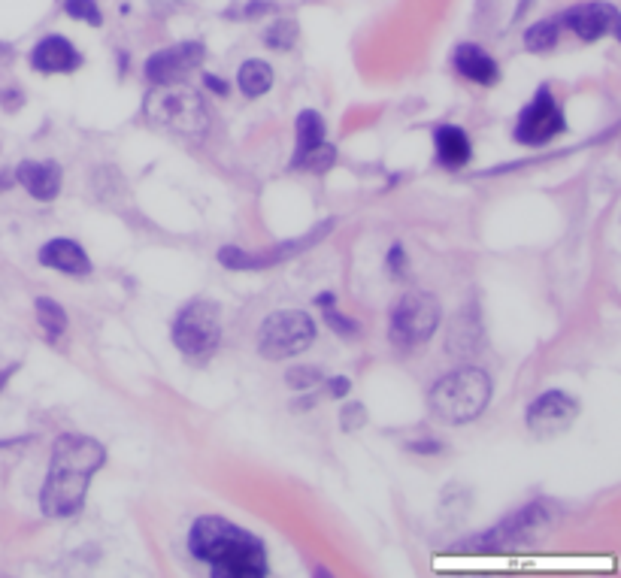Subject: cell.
Instances as JSON below:
<instances>
[{
  "mask_svg": "<svg viewBox=\"0 0 621 578\" xmlns=\"http://www.w3.org/2000/svg\"><path fill=\"white\" fill-rule=\"evenodd\" d=\"M107 464V448L85 433H61L52 445L49 476L40 491L46 518H73L82 512L91 479Z\"/></svg>",
  "mask_w": 621,
  "mask_h": 578,
  "instance_id": "cell-1",
  "label": "cell"
},
{
  "mask_svg": "<svg viewBox=\"0 0 621 578\" xmlns=\"http://www.w3.org/2000/svg\"><path fill=\"white\" fill-rule=\"evenodd\" d=\"M188 551L219 578H264L270 572L264 542L219 515H203L191 524Z\"/></svg>",
  "mask_w": 621,
  "mask_h": 578,
  "instance_id": "cell-2",
  "label": "cell"
},
{
  "mask_svg": "<svg viewBox=\"0 0 621 578\" xmlns=\"http://www.w3.org/2000/svg\"><path fill=\"white\" fill-rule=\"evenodd\" d=\"M428 403L443 424H470L491 403V379L482 367L452 370L431 388Z\"/></svg>",
  "mask_w": 621,
  "mask_h": 578,
  "instance_id": "cell-3",
  "label": "cell"
},
{
  "mask_svg": "<svg viewBox=\"0 0 621 578\" xmlns=\"http://www.w3.org/2000/svg\"><path fill=\"white\" fill-rule=\"evenodd\" d=\"M146 119L158 128H167L179 137H203L210 131V112H206L200 94L179 85H155V91L143 103Z\"/></svg>",
  "mask_w": 621,
  "mask_h": 578,
  "instance_id": "cell-4",
  "label": "cell"
},
{
  "mask_svg": "<svg viewBox=\"0 0 621 578\" xmlns=\"http://www.w3.org/2000/svg\"><path fill=\"white\" fill-rule=\"evenodd\" d=\"M222 342V312L213 300H191L173 318V345L191 364L210 361Z\"/></svg>",
  "mask_w": 621,
  "mask_h": 578,
  "instance_id": "cell-5",
  "label": "cell"
},
{
  "mask_svg": "<svg viewBox=\"0 0 621 578\" xmlns=\"http://www.w3.org/2000/svg\"><path fill=\"white\" fill-rule=\"evenodd\" d=\"M316 321L303 309H279L270 312L258 327V355L267 361H288L303 355L316 342Z\"/></svg>",
  "mask_w": 621,
  "mask_h": 578,
  "instance_id": "cell-6",
  "label": "cell"
},
{
  "mask_svg": "<svg viewBox=\"0 0 621 578\" xmlns=\"http://www.w3.org/2000/svg\"><path fill=\"white\" fill-rule=\"evenodd\" d=\"M440 321H443V306L431 291H409L391 309L388 339L394 345H403V349H412V345L428 342L437 333Z\"/></svg>",
  "mask_w": 621,
  "mask_h": 578,
  "instance_id": "cell-7",
  "label": "cell"
},
{
  "mask_svg": "<svg viewBox=\"0 0 621 578\" xmlns=\"http://www.w3.org/2000/svg\"><path fill=\"white\" fill-rule=\"evenodd\" d=\"M567 131V119H564V109L561 103L555 100L552 88L543 85L534 100L519 112V122H515V143L519 146H528V149H540V146H549L555 137H561Z\"/></svg>",
  "mask_w": 621,
  "mask_h": 578,
  "instance_id": "cell-8",
  "label": "cell"
},
{
  "mask_svg": "<svg viewBox=\"0 0 621 578\" xmlns=\"http://www.w3.org/2000/svg\"><path fill=\"white\" fill-rule=\"evenodd\" d=\"M579 418V403L567 394V391H546L540 394L531 406H528V430L537 436V439H555L561 433H567Z\"/></svg>",
  "mask_w": 621,
  "mask_h": 578,
  "instance_id": "cell-9",
  "label": "cell"
},
{
  "mask_svg": "<svg viewBox=\"0 0 621 578\" xmlns=\"http://www.w3.org/2000/svg\"><path fill=\"white\" fill-rule=\"evenodd\" d=\"M206 58V49L203 43L197 40H185V43H176L170 49H158L146 58V79L152 85H179L182 79H188V73H194Z\"/></svg>",
  "mask_w": 621,
  "mask_h": 578,
  "instance_id": "cell-10",
  "label": "cell"
},
{
  "mask_svg": "<svg viewBox=\"0 0 621 578\" xmlns=\"http://www.w3.org/2000/svg\"><path fill=\"white\" fill-rule=\"evenodd\" d=\"M558 25L570 28L582 43H597L615 31L618 10L612 4H606V0H588V4H579V7H570L567 13H561Z\"/></svg>",
  "mask_w": 621,
  "mask_h": 578,
  "instance_id": "cell-11",
  "label": "cell"
},
{
  "mask_svg": "<svg viewBox=\"0 0 621 578\" xmlns=\"http://www.w3.org/2000/svg\"><path fill=\"white\" fill-rule=\"evenodd\" d=\"M546 521H549V506H546V503H534V506H528V509H519L509 521H503L500 527L482 533L470 548H479V551H485V548H491V551L506 548V545H512V542H522V536L534 533V530L543 527Z\"/></svg>",
  "mask_w": 621,
  "mask_h": 578,
  "instance_id": "cell-12",
  "label": "cell"
},
{
  "mask_svg": "<svg viewBox=\"0 0 621 578\" xmlns=\"http://www.w3.org/2000/svg\"><path fill=\"white\" fill-rule=\"evenodd\" d=\"M31 67L37 73H76L82 67V52L61 34L43 37L34 49H31Z\"/></svg>",
  "mask_w": 621,
  "mask_h": 578,
  "instance_id": "cell-13",
  "label": "cell"
},
{
  "mask_svg": "<svg viewBox=\"0 0 621 578\" xmlns=\"http://www.w3.org/2000/svg\"><path fill=\"white\" fill-rule=\"evenodd\" d=\"M334 227H337V221H334V218H325V221H319L313 230H309V234H303V237H297V240L276 243L270 252H249V273H255V270H267V267H276V264H282V261L294 258V255H300V252H306V249L319 246V243L331 234Z\"/></svg>",
  "mask_w": 621,
  "mask_h": 578,
  "instance_id": "cell-14",
  "label": "cell"
},
{
  "mask_svg": "<svg viewBox=\"0 0 621 578\" xmlns=\"http://www.w3.org/2000/svg\"><path fill=\"white\" fill-rule=\"evenodd\" d=\"M16 182L40 203H52L61 194V167L55 161H22L16 170Z\"/></svg>",
  "mask_w": 621,
  "mask_h": 578,
  "instance_id": "cell-15",
  "label": "cell"
},
{
  "mask_svg": "<svg viewBox=\"0 0 621 578\" xmlns=\"http://www.w3.org/2000/svg\"><path fill=\"white\" fill-rule=\"evenodd\" d=\"M37 261L55 273H64V276H88L91 273V258L85 255V249L76 240H67V237L49 240L37 252Z\"/></svg>",
  "mask_w": 621,
  "mask_h": 578,
  "instance_id": "cell-16",
  "label": "cell"
},
{
  "mask_svg": "<svg viewBox=\"0 0 621 578\" xmlns=\"http://www.w3.org/2000/svg\"><path fill=\"white\" fill-rule=\"evenodd\" d=\"M452 67L458 70V76H464L467 82H476V85H497L500 82V67L497 61L476 43H461L455 52H452Z\"/></svg>",
  "mask_w": 621,
  "mask_h": 578,
  "instance_id": "cell-17",
  "label": "cell"
},
{
  "mask_svg": "<svg viewBox=\"0 0 621 578\" xmlns=\"http://www.w3.org/2000/svg\"><path fill=\"white\" fill-rule=\"evenodd\" d=\"M434 149H437V158H440V164H443L446 170H461V167H467L470 158H473V143H470V137H467L461 128H455V125H443V128H437V134H434Z\"/></svg>",
  "mask_w": 621,
  "mask_h": 578,
  "instance_id": "cell-18",
  "label": "cell"
},
{
  "mask_svg": "<svg viewBox=\"0 0 621 578\" xmlns=\"http://www.w3.org/2000/svg\"><path fill=\"white\" fill-rule=\"evenodd\" d=\"M273 76L276 73H273V67L264 58H249L237 70V88H240L243 97L258 100V97H264L273 88Z\"/></svg>",
  "mask_w": 621,
  "mask_h": 578,
  "instance_id": "cell-19",
  "label": "cell"
},
{
  "mask_svg": "<svg viewBox=\"0 0 621 578\" xmlns=\"http://www.w3.org/2000/svg\"><path fill=\"white\" fill-rule=\"evenodd\" d=\"M294 131H297V143H294V158H291V161H297V158H303L306 152H313L316 146H322L328 128H325L322 112H316V109H303V112L297 115Z\"/></svg>",
  "mask_w": 621,
  "mask_h": 578,
  "instance_id": "cell-20",
  "label": "cell"
},
{
  "mask_svg": "<svg viewBox=\"0 0 621 578\" xmlns=\"http://www.w3.org/2000/svg\"><path fill=\"white\" fill-rule=\"evenodd\" d=\"M34 309H37V321H40L46 339L52 345H58L61 336L67 333V312H64V306L55 303V300H49V297H37L34 300Z\"/></svg>",
  "mask_w": 621,
  "mask_h": 578,
  "instance_id": "cell-21",
  "label": "cell"
},
{
  "mask_svg": "<svg viewBox=\"0 0 621 578\" xmlns=\"http://www.w3.org/2000/svg\"><path fill=\"white\" fill-rule=\"evenodd\" d=\"M558 37H561L558 19H543V22H537L525 31V49L534 52V55H543V52L558 46Z\"/></svg>",
  "mask_w": 621,
  "mask_h": 578,
  "instance_id": "cell-22",
  "label": "cell"
},
{
  "mask_svg": "<svg viewBox=\"0 0 621 578\" xmlns=\"http://www.w3.org/2000/svg\"><path fill=\"white\" fill-rule=\"evenodd\" d=\"M334 164H337V146L325 140V143H322V146H316L313 152H306L303 158L291 161V170H306V173H316V176H322V173H328Z\"/></svg>",
  "mask_w": 621,
  "mask_h": 578,
  "instance_id": "cell-23",
  "label": "cell"
},
{
  "mask_svg": "<svg viewBox=\"0 0 621 578\" xmlns=\"http://www.w3.org/2000/svg\"><path fill=\"white\" fill-rule=\"evenodd\" d=\"M300 28L294 19H276L267 31H264V43L276 52H291L297 46Z\"/></svg>",
  "mask_w": 621,
  "mask_h": 578,
  "instance_id": "cell-24",
  "label": "cell"
},
{
  "mask_svg": "<svg viewBox=\"0 0 621 578\" xmlns=\"http://www.w3.org/2000/svg\"><path fill=\"white\" fill-rule=\"evenodd\" d=\"M64 13L76 22H85L91 28L103 25V13L97 7V0H64Z\"/></svg>",
  "mask_w": 621,
  "mask_h": 578,
  "instance_id": "cell-25",
  "label": "cell"
},
{
  "mask_svg": "<svg viewBox=\"0 0 621 578\" xmlns=\"http://www.w3.org/2000/svg\"><path fill=\"white\" fill-rule=\"evenodd\" d=\"M322 379H325V376H322L319 367H291V370L285 373V382H288L291 391H313Z\"/></svg>",
  "mask_w": 621,
  "mask_h": 578,
  "instance_id": "cell-26",
  "label": "cell"
},
{
  "mask_svg": "<svg viewBox=\"0 0 621 578\" xmlns=\"http://www.w3.org/2000/svg\"><path fill=\"white\" fill-rule=\"evenodd\" d=\"M325 321H328V327L334 330V333H340V336H358V321L355 318H346L343 312H337V306H325Z\"/></svg>",
  "mask_w": 621,
  "mask_h": 578,
  "instance_id": "cell-27",
  "label": "cell"
},
{
  "mask_svg": "<svg viewBox=\"0 0 621 578\" xmlns=\"http://www.w3.org/2000/svg\"><path fill=\"white\" fill-rule=\"evenodd\" d=\"M367 424V406L364 403H346L343 412H340V427L346 433H355Z\"/></svg>",
  "mask_w": 621,
  "mask_h": 578,
  "instance_id": "cell-28",
  "label": "cell"
},
{
  "mask_svg": "<svg viewBox=\"0 0 621 578\" xmlns=\"http://www.w3.org/2000/svg\"><path fill=\"white\" fill-rule=\"evenodd\" d=\"M385 267H388V273H391L394 279H400V276L406 273V267H409V258H406V249H403V243H391V249H388V255H385Z\"/></svg>",
  "mask_w": 621,
  "mask_h": 578,
  "instance_id": "cell-29",
  "label": "cell"
},
{
  "mask_svg": "<svg viewBox=\"0 0 621 578\" xmlns=\"http://www.w3.org/2000/svg\"><path fill=\"white\" fill-rule=\"evenodd\" d=\"M409 451H416V454H443L446 445L440 439H416V442H409Z\"/></svg>",
  "mask_w": 621,
  "mask_h": 578,
  "instance_id": "cell-30",
  "label": "cell"
},
{
  "mask_svg": "<svg viewBox=\"0 0 621 578\" xmlns=\"http://www.w3.org/2000/svg\"><path fill=\"white\" fill-rule=\"evenodd\" d=\"M203 85L210 88V94H216V97H228L231 94V85L222 76H216V73H206L203 76Z\"/></svg>",
  "mask_w": 621,
  "mask_h": 578,
  "instance_id": "cell-31",
  "label": "cell"
},
{
  "mask_svg": "<svg viewBox=\"0 0 621 578\" xmlns=\"http://www.w3.org/2000/svg\"><path fill=\"white\" fill-rule=\"evenodd\" d=\"M325 385H328V394H331V397H346V394L352 391V382H349L346 376H331Z\"/></svg>",
  "mask_w": 621,
  "mask_h": 578,
  "instance_id": "cell-32",
  "label": "cell"
},
{
  "mask_svg": "<svg viewBox=\"0 0 621 578\" xmlns=\"http://www.w3.org/2000/svg\"><path fill=\"white\" fill-rule=\"evenodd\" d=\"M270 10H273L270 0H252V4L246 7V19H258V16H264V13H270Z\"/></svg>",
  "mask_w": 621,
  "mask_h": 578,
  "instance_id": "cell-33",
  "label": "cell"
},
{
  "mask_svg": "<svg viewBox=\"0 0 621 578\" xmlns=\"http://www.w3.org/2000/svg\"><path fill=\"white\" fill-rule=\"evenodd\" d=\"M13 185H16V173H10V170H0V194L10 191Z\"/></svg>",
  "mask_w": 621,
  "mask_h": 578,
  "instance_id": "cell-34",
  "label": "cell"
},
{
  "mask_svg": "<svg viewBox=\"0 0 621 578\" xmlns=\"http://www.w3.org/2000/svg\"><path fill=\"white\" fill-rule=\"evenodd\" d=\"M531 7H534V0H519V4H515V16H512V19L519 22V19H522Z\"/></svg>",
  "mask_w": 621,
  "mask_h": 578,
  "instance_id": "cell-35",
  "label": "cell"
},
{
  "mask_svg": "<svg viewBox=\"0 0 621 578\" xmlns=\"http://www.w3.org/2000/svg\"><path fill=\"white\" fill-rule=\"evenodd\" d=\"M316 303L325 309V306H337V294H331V291H322L319 297H316Z\"/></svg>",
  "mask_w": 621,
  "mask_h": 578,
  "instance_id": "cell-36",
  "label": "cell"
},
{
  "mask_svg": "<svg viewBox=\"0 0 621 578\" xmlns=\"http://www.w3.org/2000/svg\"><path fill=\"white\" fill-rule=\"evenodd\" d=\"M16 370H19V367H16V364H13V367H7V370H0V388H4V385H7V382H10V376H13V373H16Z\"/></svg>",
  "mask_w": 621,
  "mask_h": 578,
  "instance_id": "cell-37",
  "label": "cell"
}]
</instances>
